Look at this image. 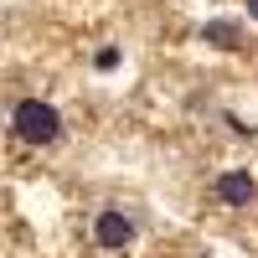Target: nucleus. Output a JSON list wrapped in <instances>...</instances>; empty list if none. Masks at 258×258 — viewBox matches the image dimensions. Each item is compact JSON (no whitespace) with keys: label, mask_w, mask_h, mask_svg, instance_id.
<instances>
[{"label":"nucleus","mask_w":258,"mask_h":258,"mask_svg":"<svg viewBox=\"0 0 258 258\" xmlns=\"http://www.w3.org/2000/svg\"><path fill=\"white\" fill-rule=\"evenodd\" d=\"M202 41L232 52V47H243V26H238V21H207V26H202Z\"/></svg>","instance_id":"nucleus-4"},{"label":"nucleus","mask_w":258,"mask_h":258,"mask_svg":"<svg viewBox=\"0 0 258 258\" xmlns=\"http://www.w3.org/2000/svg\"><path fill=\"white\" fill-rule=\"evenodd\" d=\"M217 197H222L227 207H248V202L258 197V186H253L248 170H222V176H217Z\"/></svg>","instance_id":"nucleus-3"},{"label":"nucleus","mask_w":258,"mask_h":258,"mask_svg":"<svg viewBox=\"0 0 258 258\" xmlns=\"http://www.w3.org/2000/svg\"><path fill=\"white\" fill-rule=\"evenodd\" d=\"M248 16H253V21H258V0H248Z\"/></svg>","instance_id":"nucleus-6"},{"label":"nucleus","mask_w":258,"mask_h":258,"mask_svg":"<svg viewBox=\"0 0 258 258\" xmlns=\"http://www.w3.org/2000/svg\"><path fill=\"white\" fill-rule=\"evenodd\" d=\"M11 124H16V135L26 145H52L62 135V114L52 109V103H41V98H21L16 114H11Z\"/></svg>","instance_id":"nucleus-1"},{"label":"nucleus","mask_w":258,"mask_h":258,"mask_svg":"<svg viewBox=\"0 0 258 258\" xmlns=\"http://www.w3.org/2000/svg\"><path fill=\"white\" fill-rule=\"evenodd\" d=\"M93 62H98V73H114V68H119V47H103Z\"/></svg>","instance_id":"nucleus-5"},{"label":"nucleus","mask_w":258,"mask_h":258,"mask_svg":"<svg viewBox=\"0 0 258 258\" xmlns=\"http://www.w3.org/2000/svg\"><path fill=\"white\" fill-rule=\"evenodd\" d=\"M93 238H98V248H109V253H124L129 243H135V222L124 217V212H98V222H93Z\"/></svg>","instance_id":"nucleus-2"}]
</instances>
